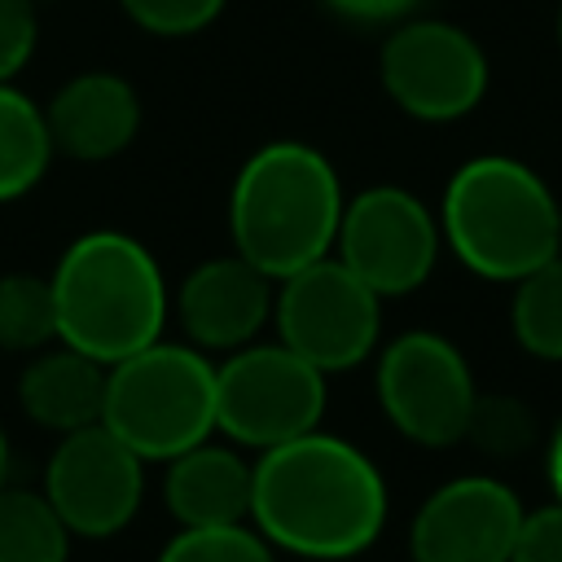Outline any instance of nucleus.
<instances>
[{
    "label": "nucleus",
    "mask_w": 562,
    "mask_h": 562,
    "mask_svg": "<svg viewBox=\"0 0 562 562\" xmlns=\"http://www.w3.org/2000/svg\"><path fill=\"white\" fill-rule=\"evenodd\" d=\"M386 479L364 448L307 430L255 457L250 527L290 558L347 562L378 544L386 527Z\"/></svg>",
    "instance_id": "1"
},
{
    "label": "nucleus",
    "mask_w": 562,
    "mask_h": 562,
    "mask_svg": "<svg viewBox=\"0 0 562 562\" xmlns=\"http://www.w3.org/2000/svg\"><path fill=\"white\" fill-rule=\"evenodd\" d=\"M342 180L307 140H268L233 176L228 237L272 281L334 255L342 220Z\"/></svg>",
    "instance_id": "2"
},
{
    "label": "nucleus",
    "mask_w": 562,
    "mask_h": 562,
    "mask_svg": "<svg viewBox=\"0 0 562 562\" xmlns=\"http://www.w3.org/2000/svg\"><path fill=\"white\" fill-rule=\"evenodd\" d=\"M57 303V342L105 369L162 338L171 294L154 250L119 228L79 233L48 272Z\"/></svg>",
    "instance_id": "3"
},
{
    "label": "nucleus",
    "mask_w": 562,
    "mask_h": 562,
    "mask_svg": "<svg viewBox=\"0 0 562 562\" xmlns=\"http://www.w3.org/2000/svg\"><path fill=\"white\" fill-rule=\"evenodd\" d=\"M443 246L483 281H522L553 255H562V206L549 180L509 158H465L439 198Z\"/></svg>",
    "instance_id": "4"
},
{
    "label": "nucleus",
    "mask_w": 562,
    "mask_h": 562,
    "mask_svg": "<svg viewBox=\"0 0 562 562\" xmlns=\"http://www.w3.org/2000/svg\"><path fill=\"white\" fill-rule=\"evenodd\" d=\"M101 426L140 461H171L215 435V364L189 342H149L110 364Z\"/></svg>",
    "instance_id": "5"
},
{
    "label": "nucleus",
    "mask_w": 562,
    "mask_h": 562,
    "mask_svg": "<svg viewBox=\"0 0 562 562\" xmlns=\"http://www.w3.org/2000/svg\"><path fill=\"white\" fill-rule=\"evenodd\" d=\"M325 373L285 342H246L215 364V435L268 452L325 417Z\"/></svg>",
    "instance_id": "6"
},
{
    "label": "nucleus",
    "mask_w": 562,
    "mask_h": 562,
    "mask_svg": "<svg viewBox=\"0 0 562 562\" xmlns=\"http://www.w3.org/2000/svg\"><path fill=\"white\" fill-rule=\"evenodd\" d=\"M373 391L382 417L417 448H452L465 439L479 382L465 351L435 334L408 329L378 351Z\"/></svg>",
    "instance_id": "7"
},
{
    "label": "nucleus",
    "mask_w": 562,
    "mask_h": 562,
    "mask_svg": "<svg viewBox=\"0 0 562 562\" xmlns=\"http://www.w3.org/2000/svg\"><path fill=\"white\" fill-rule=\"evenodd\" d=\"M277 342L325 378L364 364L382 338V299L334 255L290 272L272 294Z\"/></svg>",
    "instance_id": "8"
},
{
    "label": "nucleus",
    "mask_w": 562,
    "mask_h": 562,
    "mask_svg": "<svg viewBox=\"0 0 562 562\" xmlns=\"http://www.w3.org/2000/svg\"><path fill=\"white\" fill-rule=\"evenodd\" d=\"M378 79L386 97L417 123H457L487 97L483 44L443 18H408L382 40Z\"/></svg>",
    "instance_id": "9"
},
{
    "label": "nucleus",
    "mask_w": 562,
    "mask_h": 562,
    "mask_svg": "<svg viewBox=\"0 0 562 562\" xmlns=\"http://www.w3.org/2000/svg\"><path fill=\"white\" fill-rule=\"evenodd\" d=\"M439 246V215L417 193L400 184H373L347 198L334 259L351 268L378 299H400L430 281Z\"/></svg>",
    "instance_id": "10"
},
{
    "label": "nucleus",
    "mask_w": 562,
    "mask_h": 562,
    "mask_svg": "<svg viewBox=\"0 0 562 562\" xmlns=\"http://www.w3.org/2000/svg\"><path fill=\"white\" fill-rule=\"evenodd\" d=\"M40 492L70 536L110 540L136 518L145 501V461L97 422L57 439Z\"/></svg>",
    "instance_id": "11"
},
{
    "label": "nucleus",
    "mask_w": 562,
    "mask_h": 562,
    "mask_svg": "<svg viewBox=\"0 0 562 562\" xmlns=\"http://www.w3.org/2000/svg\"><path fill=\"white\" fill-rule=\"evenodd\" d=\"M522 501L496 474L439 483L408 522L413 562H509L522 531Z\"/></svg>",
    "instance_id": "12"
},
{
    "label": "nucleus",
    "mask_w": 562,
    "mask_h": 562,
    "mask_svg": "<svg viewBox=\"0 0 562 562\" xmlns=\"http://www.w3.org/2000/svg\"><path fill=\"white\" fill-rule=\"evenodd\" d=\"M272 294H277V281L259 272L250 259H241L237 250L202 259L198 268L184 272L176 290V316H180L184 342L206 356L211 351L228 356L255 342V334L272 321Z\"/></svg>",
    "instance_id": "13"
},
{
    "label": "nucleus",
    "mask_w": 562,
    "mask_h": 562,
    "mask_svg": "<svg viewBox=\"0 0 562 562\" xmlns=\"http://www.w3.org/2000/svg\"><path fill=\"white\" fill-rule=\"evenodd\" d=\"M44 119L57 154L79 162H105L136 140L140 97L114 70H83L53 92Z\"/></svg>",
    "instance_id": "14"
},
{
    "label": "nucleus",
    "mask_w": 562,
    "mask_h": 562,
    "mask_svg": "<svg viewBox=\"0 0 562 562\" xmlns=\"http://www.w3.org/2000/svg\"><path fill=\"white\" fill-rule=\"evenodd\" d=\"M255 461L237 443L215 435L189 452L162 461V505L180 527H233L250 522Z\"/></svg>",
    "instance_id": "15"
},
{
    "label": "nucleus",
    "mask_w": 562,
    "mask_h": 562,
    "mask_svg": "<svg viewBox=\"0 0 562 562\" xmlns=\"http://www.w3.org/2000/svg\"><path fill=\"white\" fill-rule=\"evenodd\" d=\"M105 373L110 369L101 360L66 347V342H53L26 360V369L18 378V404L35 426L53 430L57 439L75 435V430L101 422Z\"/></svg>",
    "instance_id": "16"
},
{
    "label": "nucleus",
    "mask_w": 562,
    "mask_h": 562,
    "mask_svg": "<svg viewBox=\"0 0 562 562\" xmlns=\"http://www.w3.org/2000/svg\"><path fill=\"white\" fill-rule=\"evenodd\" d=\"M53 136L44 105H35L22 88L0 83V202H18L31 193L48 162H53Z\"/></svg>",
    "instance_id": "17"
},
{
    "label": "nucleus",
    "mask_w": 562,
    "mask_h": 562,
    "mask_svg": "<svg viewBox=\"0 0 562 562\" xmlns=\"http://www.w3.org/2000/svg\"><path fill=\"white\" fill-rule=\"evenodd\" d=\"M70 540L40 487H0V562H70Z\"/></svg>",
    "instance_id": "18"
},
{
    "label": "nucleus",
    "mask_w": 562,
    "mask_h": 562,
    "mask_svg": "<svg viewBox=\"0 0 562 562\" xmlns=\"http://www.w3.org/2000/svg\"><path fill=\"white\" fill-rule=\"evenodd\" d=\"M509 329L531 360L562 364V255L514 281Z\"/></svg>",
    "instance_id": "19"
},
{
    "label": "nucleus",
    "mask_w": 562,
    "mask_h": 562,
    "mask_svg": "<svg viewBox=\"0 0 562 562\" xmlns=\"http://www.w3.org/2000/svg\"><path fill=\"white\" fill-rule=\"evenodd\" d=\"M57 342V303L53 281L35 272L0 277V351L35 356Z\"/></svg>",
    "instance_id": "20"
},
{
    "label": "nucleus",
    "mask_w": 562,
    "mask_h": 562,
    "mask_svg": "<svg viewBox=\"0 0 562 562\" xmlns=\"http://www.w3.org/2000/svg\"><path fill=\"white\" fill-rule=\"evenodd\" d=\"M465 443H474L479 452H487L496 461L522 457L536 443V413L518 395H483L479 391L470 426H465Z\"/></svg>",
    "instance_id": "21"
},
{
    "label": "nucleus",
    "mask_w": 562,
    "mask_h": 562,
    "mask_svg": "<svg viewBox=\"0 0 562 562\" xmlns=\"http://www.w3.org/2000/svg\"><path fill=\"white\" fill-rule=\"evenodd\" d=\"M154 562H277V549L250 527H180Z\"/></svg>",
    "instance_id": "22"
},
{
    "label": "nucleus",
    "mask_w": 562,
    "mask_h": 562,
    "mask_svg": "<svg viewBox=\"0 0 562 562\" xmlns=\"http://www.w3.org/2000/svg\"><path fill=\"white\" fill-rule=\"evenodd\" d=\"M119 4L140 31L158 40H184V35L206 31L224 13L228 0H119Z\"/></svg>",
    "instance_id": "23"
},
{
    "label": "nucleus",
    "mask_w": 562,
    "mask_h": 562,
    "mask_svg": "<svg viewBox=\"0 0 562 562\" xmlns=\"http://www.w3.org/2000/svg\"><path fill=\"white\" fill-rule=\"evenodd\" d=\"M40 13L35 0H0V83H13L22 66L35 57Z\"/></svg>",
    "instance_id": "24"
},
{
    "label": "nucleus",
    "mask_w": 562,
    "mask_h": 562,
    "mask_svg": "<svg viewBox=\"0 0 562 562\" xmlns=\"http://www.w3.org/2000/svg\"><path fill=\"white\" fill-rule=\"evenodd\" d=\"M509 562H562V505L549 501L540 509H527Z\"/></svg>",
    "instance_id": "25"
},
{
    "label": "nucleus",
    "mask_w": 562,
    "mask_h": 562,
    "mask_svg": "<svg viewBox=\"0 0 562 562\" xmlns=\"http://www.w3.org/2000/svg\"><path fill=\"white\" fill-rule=\"evenodd\" d=\"M325 4L351 22H400L404 13H413L417 0H325Z\"/></svg>",
    "instance_id": "26"
},
{
    "label": "nucleus",
    "mask_w": 562,
    "mask_h": 562,
    "mask_svg": "<svg viewBox=\"0 0 562 562\" xmlns=\"http://www.w3.org/2000/svg\"><path fill=\"white\" fill-rule=\"evenodd\" d=\"M544 474H549V487H553V505H562V422H558V430L549 435V448H544Z\"/></svg>",
    "instance_id": "27"
},
{
    "label": "nucleus",
    "mask_w": 562,
    "mask_h": 562,
    "mask_svg": "<svg viewBox=\"0 0 562 562\" xmlns=\"http://www.w3.org/2000/svg\"><path fill=\"white\" fill-rule=\"evenodd\" d=\"M9 483V435H4V426H0V487Z\"/></svg>",
    "instance_id": "28"
},
{
    "label": "nucleus",
    "mask_w": 562,
    "mask_h": 562,
    "mask_svg": "<svg viewBox=\"0 0 562 562\" xmlns=\"http://www.w3.org/2000/svg\"><path fill=\"white\" fill-rule=\"evenodd\" d=\"M558 48H562V0H558Z\"/></svg>",
    "instance_id": "29"
}]
</instances>
